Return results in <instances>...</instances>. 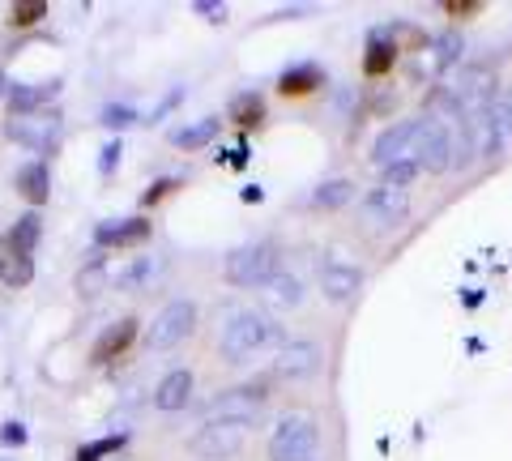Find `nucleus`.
<instances>
[{
	"instance_id": "f257e3e1",
	"label": "nucleus",
	"mask_w": 512,
	"mask_h": 461,
	"mask_svg": "<svg viewBox=\"0 0 512 461\" xmlns=\"http://www.w3.org/2000/svg\"><path fill=\"white\" fill-rule=\"evenodd\" d=\"M269 342H278V321L248 308V312H235L227 321V329H222V338H218V351L227 363H244L256 351H265Z\"/></svg>"
},
{
	"instance_id": "f03ea898",
	"label": "nucleus",
	"mask_w": 512,
	"mask_h": 461,
	"mask_svg": "<svg viewBox=\"0 0 512 461\" xmlns=\"http://www.w3.org/2000/svg\"><path fill=\"white\" fill-rule=\"evenodd\" d=\"M269 461H312L320 453V427L308 415H286L278 419V427L269 432L265 444Z\"/></svg>"
},
{
	"instance_id": "7ed1b4c3",
	"label": "nucleus",
	"mask_w": 512,
	"mask_h": 461,
	"mask_svg": "<svg viewBox=\"0 0 512 461\" xmlns=\"http://www.w3.org/2000/svg\"><path fill=\"white\" fill-rule=\"evenodd\" d=\"M414 163H419L427 176H444V171L457 167V129L448 120L427 116L423 133H419V150H414Z\"/></svg>"
},
{
	"instance_id": "20e7f679",
	"label": "nucleus",
	"mask_w": 512,
	"mask_h": 461,
	"mask_svg": "<svg viewBox=\"0 0 512 461\" xmlns=\"http://www.w3.org/2000/svg\"><path fill=\"white\" fill-rule=\"evenodd\" d=\"M227 282L231 286H265L278 274V248L274 244H244L227 257Z\"/></svg>"
},
{
	"instance_id": "39448f33",
	"label": "nucleus",
	"mask_w": 512,
	"mask_h": 461,
	"mask_svg": "<svg viewBox=\"0 0 512 461\" xmlns=\"http://www.w3.org/2000/svg\"><path fill=\"white\" fill-rule=\"evenodd\" d=\"M248 427H252V423L210 419V423H205L197 436L188 440V453H192V457H201V461H227V457H235L239 449H244Z\"/></svg>"
},
{
	"instance_id": "423d86ee",
	"label": "nucleus",
	"mask_w": 512,
	"mask_h": 461,
	"mask_svg": "<svg viewBox=\"0 0 512 461\" xmlns=\"http://www.w3.org/2000/svg\"><path fill=\"white\" fill-rule=\"evenodd\" d=\"M192 329H197V304H192V299H171V304L150 321L146 346L150 351H171V346H180Z\"/></svg>"
},
{
	"instance_id": "0eeeda50",
	"label": "nucleus",
	"mask_w": 512,
	"mask_h": 461,
	"mask_svg": "<svg viewBox=\"0 0 512 461\" xmlns=\"http://www.w3.org/2000/svg\"><path fill=\"white\" fill-rule=\"evenodd\" d=\"M495 86H500V73H495V65L474 60V65L461 69L457 86H448V90H453V107L461 111V116H470V111L495 103Z\"/></svg>"
},
{
	"instance_id": "6e6552de",
	"label": "nucleus",
	"mask_w": 512,
	"mask_h": 461,
	"mask_svg": "<svg viewBox=\"0 0 512 461\" xmlns=\"http://www.w3.org/2000/svg\"><path fill=\"white\" fill-rule=\"evenodd\" d=\"M265 397H269L265 380H248V385L227 389L222 397H214V402L205 406V415H210V419H227V423H256Z\"/></svg>"
},
{
	"instance_id": "1a4fd4ad",
	"label": "nucleus",
	"mask_w": 512,
	"mask_h": 461,
	"mask_svg": "<svg viewBox=\"0 0 512 461\" xmlns=\"http://www.w3.org/2000/svg\"><path fill=\"white\" fill-rule=\"evenodd\" d=\"M419 133H423V120H397V124H389V129L372 141V163L380 171L393 167V163H414Z\"/></svg>"
},
{
	"instance_id": "9d476101",
	"label": "nucleus",
	"mask_w": 512,
	"mask_h": 461,
	"mask_svg": "<svg viewBox=\"0 0 512 461\" xmlns=\"http://www.w3.org/2000/svg\"><path fill=\"white\" fill-rule=\"evenodd\" d=\"M5 133L30 150H52L60 141V111H35V116H13Z\"/></svg>"
},
{
	"instance_id": "9b49d317",
	"label": "nucleus",
	"mask_w": 512,
	"mask_h": 461,
	"mask_svg": "<svg viewBox=\"0 0 512 461\" xmlns=\"http://www.w3.org/2000/svg\"><path fill=\"white\" fill-rule=\"evenodd\" d=\"M363 291V269L359 265H346V261H325L320 265V295L329 304H350Z\"/></svg>"
},
{
	"instance_id": "f8f14e48",
	"label": "nucleus",
	"mask_w": 512,
	"mask_h": 461,
	"mask_svg": "<svg viewBox=\"0 0 512 461\" xmlns=\"http://www.w3.org/2000/svg\"><path fill=\"white\" fill-rule=\"evenodd\" d=\"M359 210L372 227H397V222L410 218V197L393 193V188H372V193L359 201Z\"/></svg>"
},
{
	"instance_id": "ddd939ff",
	"label": "nucleus",
	"mask_w": 512,
	"mask_h": 461,
	"mask_svg": "<svg viewBox=\"0 0 512 461\" xmlns=\"http://www.w3.org/2000/svg\"><path fill=\"white\" fill-rule=\"evenodd\" d=\"M150 240V218H107L94 227L99 248H141Z\"/></svg>"
},
{
	"instance_id": "4468645a",
	"label": "nucleus",
	"mask_w": 512,
	"mask_h": 461,
	"mask_svg": "<svg viewBox=\"0 0 512 461\" xmlns=\"http://www.w3.org/2000/svg\"><path fill=\"white\" fill-rule=\"evenodd\" d=\"M137 329H141V321L137 316H124V321H111L103 333H99V342H94V351H90V363H111V359H120L128 346L137 342Z\"/></svg>"
},
{
	"instance_id": "2eb2a0df",
	"label": "nucleus",
	"mask_w": 512,
	"mask_h": 461,
	"mask_svg": "<svg viewBox=\"0 0 512 461\" xmlns=\"http://www.w3.org/2000/svg\"><path fill=\"white\" fill-rule=\"evenodd\" d=\"M274 372L282 380H308V376H316L320 372V346L316 342H286L278 351Z\"/></svg>"
},
{
	"instance_id": "dca6fc26",
	"label": "nucleus",
	"mask_w": 512,
	"mask_h": 461,
	"mask_svg": "<svg viewBox=\"0 0 512 461\" xmlns=\"http://www.w3.org/2000/svg\"><path fill=\"white\" fill-rule=\"evenodd\" d=\"M188 402H192V372L188 368H175V372H167L163 380H158V389H154V406L158 410L175 415V410H184Z\"/></svg>"
},
{
	"instance_id": "f3484780",
	"label": "nucleus",
	"mask_w": 512,
	"mask_h": 461,
	"mask_svg": "<svg viewBox=\"0 0 512 461\" xmlns=\"http://www.w3.org/2000/svg\"><path fill=\"white\" fill-rule=\"evenodd\" d=\"M60 94V82H39V86H9V111L13 116H35V111H43L47 99H56Z\"/></svg>"
},
{
	"instance_id": "a211bd4d",
	"label": "nucleus",
	"mask_w": 512,
	"mask_h": 461,
	"mask_svg": "<svg viewBox=\"0 0 512 461\" xmlns=\"http://www.w3.org/2000/svg\"><path fill=\"white\" fill-rule=\"evenodd\" d=\"M30 278H35V261L13 248L9 235H0V282L5 286H30Z\"/></svg>"
},
{
	"instance_id": "6ab92c4d",
	"label": "nucleus",
	"mask_w": 512,
	"mask_h": 461,
	"mask_svg": "<svg viewBox=\"0 0 512 461\" xmlns=\"http://www.w3.org/2000/svg\"><path fill=\"white\" fill-rule=\"evenodd\" d=\"M316 86H325V69L320 65H291L278 77V90L286 99H303V94H312Z\"/></svg>"
},
{
	"instance_id": "aec40b11",
	"label": "nucleus",
	"mask_w": 512,
	"mask_h": 461,
	"mask_svg": "<svg viewBox=\"0 0 512 461\" xmlns=\"http://www.w3.org/2000/svg\"><path fill=\"white\" fill-rule=\"evenodd\" d=\"M431 69L444 73V69H453L461 65V52H466V39H461V30H440V35H431Z\"/></svg>"
},
{
	"instance_id": "412c9836",
	"label": "nucleus",
	"mask_w": 512,
	"mask_h": 461,
	"mask_svg": "<svg viewBox=\"0 0 512 461\" xmlns=\"http://www.w3.org/2000/svg\"><path fill=\"white\" fill-rule=\"evenodd\" d=\"M13 184H18V193H22L30 205H43L47 197H52V180H47V167H43V163H26V167H18Z\"/></svg>"
},
{
	"instance_id": "4be33fe9",
	"label": "nucleus",
	"mask_w": 512,
	"mask_h": 461,
	"mask_svg": "<svg viewBox=\"0 0 512 461\" xmlns=\"http://www.w3.org/2000/svg\"><path fill=\"white\" fill-rule=\"evenodd\" d=\"M265 304L269 308H299L303 304V282L295 274H274L265 282Z\"/></svg>"
},
{
	"instance_id": "5701e85b",
	"label": "nucleus",
	"mask_w": 512,
	"mask_h": 461,
	"mask_svg": "<svg viewBox=\"0 0 512 461\" xmlns=\"http://www.w3.org/2000/svg\"><path fill=\"white\" fill-rule=\"evenodd\" d=\"M397 65V47L384 39V30H376L372 43H367V56H363V73L367 77H389Z\"/></svg>"
},
{
	"instance_id": "b1692460",
	"label": "nucleus",
	"mask_w": 512,
	"mask_h": 461,
	"mask_svg": "<svg viewBox=\"0 0 512 461\" xmlns=\"http://www.w3.org/2000/svg\"><path fill=\"white\" fill-rule=\"evenodd\" d=\"M214 137H218V120H214V116L192 120V124H184V129L171 133V141H175L180 150H201V146H210Z\"/></svg>"
},
{
	"instance_id": "393cba45",
	"label": "nucleus",
	"mask_w": 512,
	"mask_h": 461,
	"mask_svg": "<svg viewBox=\"0 0 512 461\" xmlns=\"http://www.w3.org/2000/svg\"><path fill=\"white\" fill-rule=\"evenodd\" d=\"M231 120L239 129H256V124H265V99L256 90H244L231 99Z\"/></svg>"
},
{
	"instance_id": "a878e982",
	"label": "nucleus",
	"mask_w": 512,
	"mask_h": 461,
	"mask_svg": "<svg viewBox=\"0 0 512 461\" xmlns=\"http://www.w3.org/2000/svg\"><path fill=\"white\" fill-rule=\"evenodd\" d=\"M111 286V274H107V261L103 257H94L90 265H82V274H77V282H73V291L82 295V299H99L103 291Z\"/></svg>"
},
{
	"instance_id": "bb28decb",
	"label": "nucleus",
	"mask_w": 512,
	"mask_h": 461,
	"mask_svg": "<svg viewBox=\"0 0 512 461\" xmlns=\"http://www.w3.org/2000/svg\"><path fill=\"white\" fill-rule=\"evenodd\" d=\"M384 39H389L397 52H423V47H431L427 30H419L414 22H393L389 30H384Z\"/></svg>"
},
{
	"instance_id": "cd10ccee",
	"label": "nucleus",
	"mask_w": 512,
	"mask_h": 461,
	"mask_svg": "<svg viewBox=\"0 0 512 461\" xmlns=\"http://www.w3.org/2000/svg\"><path fill=\"white\" fill-rule=\"evenodd\" d=\"M39 235H43V218H39V210H30V214L18 218V227L9 231V240H13V248L30 257V252H35V244H39Z\"/></svg>"
},
{
	"instance_id": "c85d7f7f",
	"label": "nucleus",
	"mask_w": 512,
	"mask_h": 461,
	"mask_svg": "<svg viewBox=\"0 0 512 461\" xmlns=\"http://www.w3.org/2000/svg\"><path fill=\"white\" fill-rule=\"evenodd\" d=\"M350 197H355V184H350V180H325L316 188L312 201L320 205V210H338V205H346Z\"/></svg>"
},
{
	"instance_id": "c756f323",
	"label": "nucleus",
	"mask_w": 512,
	"mask_h": 461,
	"mask_svg": "<svg viewBox=\"0 0 512 461\" xmlns=\"http://www.w3.org/2000/svg\"><path fill=\"white\" fill-rule=\"evenodd\" d=\"M423 176V167L419 163H393V167H384L380 171V188H393V193H406V188Z\"/></svg>"
},
{
	"instance_id": "7c9ffc66",
	"label": "nucleus",
	"mask_w": 512,
	"mask_h": 461,
	"mask_svg": "<svg viewBox=\"0 0 512 461\" xmlns=\"http://www.w3.org/2000/svg\"><path fill=\"white\" fill-rule=\"evenodd\" d=\"M124 432L120 436H103V440H90V444H82V449H77V457L73 461H99V457H111V453H120L124 449Z\"/></svg>"
},
{
	"instance_id": "2f4dec72",
	"label": "nucleus",
	"mask_w": 512,
	"mask_h": 461,
	"mask_svg": "<svg viewBox=\"0 0 512 461\" xmlns=\"http://www.w3.org/2000/svg\"><path fill=\"white\" fill-rule=\"evenodd\" d=\"M39 18H47L43 0H18V5L9 9V26H35Z\"/></svg>"
},
{
	"instance_id": "473e14b6",
	"label": "nucleus",
	"mask_w": 512,
	"mask_h": 461,
	"mask_svg": "<svg viewBox=\"0 0 512 461\" xmlns=\"http://www.w3.org/2000/svg\"><path fill=\"white\" fill-rule=\"evenodd\" d=\"M99 124H107V129H128V124H137V111L128 103H107Z\"/></svg>"
},
{
	"instance_id": "72a5a7b5",
	"label": "nucleus",
	"mask_w": 512,
	"mask_h": 461,
	"mask_svg": "<svg viewBox=\"0 0 512 461\" xmlns=\"http://www.w3.org/2000/svg\"><path fill=\"white\" fill-rule=\"evenodd\" d=\"M154 274V261H137V265H128L124 274H120V291H133V286H141Z\"/></svg>"
},
{
	"instance_id": "f704fd0d",
	"label": "nucleus",
	"mask_w": 512,
	"mask_h": 461,
	"mask_svg": "<svg viewBox=\"0 0 512 461\" xmlns=\"http://www.w3.org/2000/svg\"><path fill=\"white\" fill-rule=\"evenodd\" d=\"M184 180L180 176H167V180H154L150 188H146V197H141V205H158V201H163V197H171L175 193V188H180Z\"/></svg>"
},
{
	"instance_id": "c9c22d12",
	"label": "nucleus",
	"mask_w": 512,
	"mask_h": 461,
	"mask_svg": "<svg viewBox=\"0 0 512 461\" xmlns=\"http://www.w3.org/2000/svg\"><path fill=\"white\" fill-rule=\"evenodd\" d=\"M120 158H124V141H120V137H111L107 146H103V158H99V171H103V176H111V171H116Z\"/></svg>"
},
{
	"instance_id": "e433bc0d",
	"label": "nucleus",
	"mask_w": 512,
	"mask_h": 461,
	"mask_svg": "<svg viewBox=\"0 0 512 461\" xmlns=\"http://www.w3.org/2000/svg\"><path fill=\"white\" fill-rule=\"evenodd\" d=\"M444 13H448V18H461V22H466V18H474V13H483V5H478V0H448Z\"/></svg>"
},
{
	"instance_id": "4c0bfd02",
	"label": "nucleus",
	"mask_w": 512,
	"mask_h": 461,
	"mask_svg": "<svg viewBox=\"0 0 512 461\" xmlns=\"http://www.w3.org/2000/svg\"><path fill=\"white\" fill-rule=\"evenodd\" d=\"M26 423H18V419H9L5 427H0V444H18V449H22V444H26Z\"/></svg>"
},
{
	"instance_id": "58836bf2",
	"label": "nucleus",
	"mask_w": 512,
	"mask_h": 461,
	"mask_svg": "<svg viewBox=\"0 0 512 461\" xmlns=\"http://www.w3.org/2000/svg\"><path fill=\"white\" fill-rule=\"evenodd\" d=\"M192 13H201L205 22H227V5H214V0H197Z\"/></svg>"
},
{
	"instance_id": "ea45409f",
	"label": "nucleus",
	"mask_w": 512,
	"mask_h": 461,
	"mask_svg": "<svg viewBox=\"0 0 512 461\" xmlns=\"http://www.w3.org/2000/svg\"><path fill=\"white\" fill-rule=\"evenodd\" d=\"M393 103H397V90H389V86H384V90H376V94H372V103H367V107H372L376 116H389V111H393Z\"/></svg>"
},
{
	"instance_id": "a19ab883",
	"label": "nucleus",
	"mask_w": 512,
	"mask_h": 461,
	"mask_svg": "<svg viewBox=\"0 0 512 461\" xmlns=\"http://www.w3.org/2000/svg\"><path fill=\"white\" fill-rule=\"evenodd\" d=\"M504 111H508V124H512V90L504 94Z\"/></svg>"
},
{
	"instance_id": "79ce46f5",
	"label": "nucleus",
	"mask_w": 512,
	"mask_h": 461,
	"mask_svg": "<svg viewBox=\"0 0 512 461\" xmlns=\"http://www.w3.org/2000/svg\"><path fill=\"white\" fill-rule=\"evenodd\" d=\"M0 94H9V77L5 73H0Z\"/></svg>"
}]
</instances>
